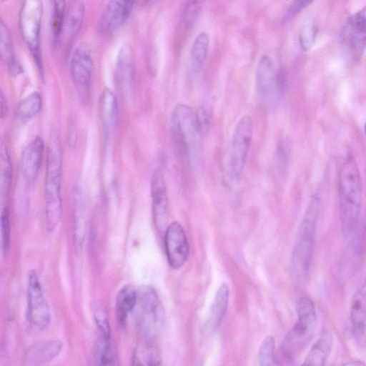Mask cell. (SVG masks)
Instances as JSON below:
<instances>
[{
    "instance_id": "obj_35",
    "label": "cell",
    "mask_w": 366,
    "mask_h": 366,
    "mask_svg": "<svg viewBox=\"0 0 366 366\" xmlns=\"http://www.w3.org/2000/svg\"><path fill=\"white\" fill-rule=\"evenodd\" d=\"M288 76L285 66H280L274 76V86L276 94L279 97H282L287 89Z\"/></svg>"
},
{
    "instance_id": "obj_8",
    "label": "cell",
    "mask_w": 366,
    "mask_h": 366,
    "mask_svg": "<svg viewBox=\"0 0 366 366\" xmlns=\"http://www.w3.org/2000/svg\"><path fill=\"white\" fill-rule=\"evenodd\" d=\"M42 14L41 0H24L19 13V28L22 39L29 49L36 68L44 79L40 41Z\"/></svg>"
},
{
    "instance_id": "obj_17",
    "label": "cell",
    "mask_w": 366,
    "mask_h": 366,
    "mask_svg": "<svg viewBox=\"0 0 366 366\" xmlns=\"http://www.w3.org/2000/svg\"><path fill=\"white\" fill-rule=\"evenodd\" d=\"M63 343L58 340H47L36 342L28 348L24 363L39 365L53 360L61 352Z\"/></svg>"
},
{
    "instance_id": "obj_29",
    "label": "cell",
    "mask_w": 366,
    "mask_h": 366,
    "mask_svg": "<svg viewBox=\"0 0 366 366\" xmlns=\"http://www.w3.org/2000/svg\"><path fill=\"white\" fill-rule=\"evenodd\" d=\"M206 0H188L185 4L181 21L184 29L190 28L199 17Z\"/></svg>"
},
{
    "instance_id": "obj_7",
    "label": "cell",
    "mask_w": 366,
    "mask_h": 366,
    "mask_svg": "<svg viewBox=\"0 0 366 366\" xmlns=\"http://www.w3.org/2000/svg\"><path fill=\"white\" fill-rule=\"evenodd\" d=\"M252 133V117L249 115L242 117L234 128L225 157V174L230 184H238L242 179Z\"/></svg>"
},
{
    "instance_id": "obj_2",
    "label": "cell",
    "mask_w": 366,
    "mask_h": 366,
    "mask_svg": "<svg viewBox=\"0 0 366 366\" xmlns=\"http://www.w3.org/2000/svg\"><path fill=\"white\" fill-rule=\"evenodd\" d=\"M320 206V198L315 194L305 211L297 233L291 269L292 274L297 280H303L307 277L312 264Z\"/></svg>"
},
{
    "instance_id": "obj_21",
    "label": "cell",
    "mask_w": 366,
    "mask_h": 366,
    "mask_svg": "<svg viewBox=\"0 0 366 366\" xmlns=\"http://www.w3.org/2000/svg\"><path fill=\"white\" fill-rule=\"evenodd\" d=\"M0 51L1 59L9 71L13 74L21 72V68L16 58L11 31L2 19L0 23Z\"/></svg>"
},
{
    "instance_id": "obj_42",
    "label": "cell",
    "mask_w": 366,
    "mask_h": 366,
    "mask_svg": "<svg viewBox=\"0 0 366 366\" xmlns=\"http://www.w3.org/2000/svg\"><path fill=\"white\" fill-rule=\"evenodd\" d=\"M360 295L366 300V280L363 282L360 289L357 291Z\"/></svg>"
},
{
    "instance_id": "obj_11",
    "label": "cell",
    "mask_w": 366,
    "mask_h": 366,
    "mask_svg": "<svg viewBox=\"0 0 366 366\" xmlns=\"http://www.w3.org/2000/svg\"><path fill=\"white\" fill-rule=\"evenodd\" d=\"M93 68L92 56L86 44L78 45L70 59V73L73 83L81 96H86L91 82Z\"/></svg>"
},
{
    "instance_id": "obj_12",
    "label": "cell",
    "mask_w": 366,
    "mask_h": 366,
    "mask_svg": "<svg viewBox=\"0 0 366 366\" xmlns=\"http://www.w3.org/2000/svg\"><path fill=\"white\" fill-rule=\"evenodd\" d=\"M136 0H109L99 21V31L108 37L115 34L127 21Z\"/></svg>"
},
{
    "instance_id": "obj_18",
    "label": "cell",
    "mask_w": 366,
    "mask_h": 366,
    "mask_svg": "<svg viewBox=\"0 0 366 366\" xmlns=\"http://www.w3.org/2000/svg\"><path fill=\"white\" fill-rule=\"evenodd\" d=\"M117 113V101L114 94L109 88L104 89L98 101V115L107 137L111 135L115 127Z\"/></svg>"
},
{
    "instance_id": "obj_44",
    "label": "cell",
    "mask_w": 366,
    "mask_h": 366,
    "mask_svg": "<svg viewBox=\"0 0 366 366\" xmlns=\"http://www.w3.org/2000/svg\"><path fill=\"white\" fill-rule=\"evenodd\" d=\"M364 131H365V136H366V123H365V124L364 126Z\"/></svg>"
},
{
    "instance_id": "obj_45",
    "label": "cell",
    "mask_w": 366,
    "mask_h": 366,
    "mask_svg": "<svg viewBox=\"0 0 366 366\" xmlns=\"http://www.w3.org/2000/svg\"><path fill=\"white\" fill-rule=\"evenodd\" d=\"M152 1H159V0H152Z\"/></svg>"
},
{
    "instance_id": "obj_43",
    "label": "cell",
    "mask_w": 366,
    "mask_h": 366,
    "mask_svg": "<svg viewBox=\"0 0 366 366\" xmlns=\"http://www.w3.org/2000/svg\"><path fill=\"white\" fill-rule=\"evenodd\" d=\"M345 365H365V363L362 361H360V360H355V361L352 360L351 362L345 363Z\"/></svg>"
},
{
    "instance_id": "obj_1",
    "label": "cell",
    "mask_w": 366,
    "mask_h": 366,
    "mask_svg": "<svg viewBox=\"0 0 366 366\" xmlns=\"http://www.w3.org/2000/svg\"><path fill=\"white\" fill-rule=\"evenodd\" d=\"M338 196L342 228L345 234H349L358 224L362 200L361 175L351 154L345 158L340 168Z\"/></svg>"
},
{
    "instance_id": "obj_13",
    "label": "cell",
    "mask_w": 366,
    "mask_h": 366,
    "mask_svg": "<svg viewBox=\"0 0 366 366\" xmlns=\"http://www.w3.org/2000/svg\"><path fill=\"white\" fill-rule=\"evenodd\" d=\"M164 246L171 267L180 268L187 260L189 244L184 230L179 222H174L167 226L164 234Z\"/></svg>"
},
{
    "instance_id": "obj_41",
    "label": "cell",
    "mask_w": 366,
    "mask_h": 366,
    "mask_svg": "<svg viewBox=\"0 0 366 366\" xmlns=\"http://www.w3.org/2000/svg\"><path fill=\"white\" fill-rule=\"evenodd\" d=\"M69 134V143L71 146H74L76 139V133L74 127L71 128Z\"/></svg>"
},
{
    "instance_id": "obj_32",
    "label": "cell",
    "mask_w": 366,
    "mask_h": 366,
    "mask_svg": "<svg viewBox=\"0 0 366 366\" xmlns=\"http://www.w3.org/2000/svg\"><path fill=\"white\" fill-rule=\"evenodd\" d=\"M274 340L272 337H265L262 342L258 355L259 364L269 366L274 364Z\"/></svg>"
},
{
    "instance_id": "obj_34",
    "label": "cell",
    "mask_w": 366,
    "mask_h": 366,
    "mask_svg": "<svg viewBox=\"0 0 366 366\" xmlns=\"http://www.w3.org/2000/svg\"><path fill=\"white\" fill-rule=\"evenodd\" d=\"M1 232L2 240V248L4 252H8L10 247V219L9 211L6 207L4 208L1 215Z\"/></svg>"
},
{
    "instance_id": "obj_5",
    "label": "cell",
    "mask_w": 366,
    "mask_h": 366,
    "mask_svg": "<svg viewBox=\"0 0 366 366\" xmlns=\"http://www.w3.org/2000/svg\"><path fill=\"white\" fill-rule=\"evenodd\" d=\"M297 314V322L281 345L282 354L290 362H294L311 341L317 325L315 307L309 297H302L298 300Z\"/></svg>"
},
{
    "instance_id": "obj_36",
    "label": "cell",
    "mask_w": 366,
    "mask_h": 366,
    "mask_svg": "<svg viewBox=\"0 0 366 366\" xmlns=\"http://www.w3.org/2000/svg\"><path fill=\"white\" fill-rule=\"evenodd\" d=\"M95 321L100 332V336L110 340L111 332L109 322L106 317L102 312H97L95 313Z\"/></svg>"
},
{
    "instance_id": "obj_38",
    "label": "cell",
    "mask_w": 366,
    "mask_h": 366,
    "mask_svg": "<svg viewBox=\"0 0 366 366\" xmlns=\"http://www.w3.org/2000/svg\"><path fill=\"white\" fill-rule=\"evenodd\" d=\"M195 114L197 127L202 134L207 130L210 121L209 114L206 109L201 108Z\"/></svg>"
},
{
    "instance_id": "obj_20",
    "label": "cell",
    "mask_w": 366,
    "mask_h": 366,
    "mask_svg": "<svg viewBox=\"0 0 366 366\" xmlns=\"http://www.w3.org/2000/svg\"><path fill=\"white\" fill-rule=\"evenodd\" d=\"M274 80L272 61L269 56L263 55L259 59L255 76V91L259 99H264L269 94Z\"/></svg>"
},
{
    "instance_id": "obj_31",
    "label": "cell",
    "mask_w": 366,
    "mask_h": 366,
    "mask_svg": "<svg viewBox=\"0 0 366 366\" xmlns=\"http://www.w3.org/2000/svg\"><path fill=\"white\" fill-rule=\"evenodd\" d=\"M96 359L100 365H114L115 355L110 345V340L100 337L96 347Z\"/></svg>"
},
{
    "instance_id": "obj_33",
    "label": "cell",
    "mask_w": 366,
    "mask_h": 366,
    "mask_svg": "<svg viewBox=\"0 0 366 366\" xmlns=\"http://www.w3.org/2000/svg\"><path fill=\"white\" fill-rule=\"evenodd\" d=\"M318 33V26L315 23H309L303 26L300 35L299 41L302 49L309 51L313 46Z\"/></svg>"
},
{
    "instance_id": "obj_37",
    "label": "cell",
    "mask_w": 366,
    "mask_h": 366,
    "mask_svg": "<svg viewBox=\"0 0 366 366\" xmlns=\"http://www.w3.org/2000/svg\"><path fill=\"white\" fill-rule=\"evenodd\" d=\"M312 1L313 0H294L287 12L286 18H293L309 6Z\"/></svg>"
},
{
    "instance_id": "obj_16",
    "label": "cell",
    "mask_w": 366,
    "mask_h": 366,
    "mask_svg": "<svg viewBox=\"0 0 366 366\" xmlns=\"http://www.w3.org/2000/svg\"><path fill=\"white\" fill-rule=\"evenodd\" d=\"M85 14L81 0H74L66 13L59 44L68 49L76 39L83 25Z\"/></svg>"
},
{
    "instance_id": "obj_22",
    "label": "cell",
    "mask_w": 366,
    "mask_h": 366,
    "mask_svg": "<svg viewBox=\"0 0 366 366\" xmlns=\"http://www.w3.org/2000/svg\"><path fill=\"white\" fill-rule=\"evenodd\" d=\"M332 335L325 330L311 347L302 365L322 366L325 364L332 350Z\"/></svg>"
},
{
    "instance_id": "obj_19",
    "label": "cell",
    "mask_w": 366,
    "mask_h": 366,
    "mask_svg": "<svg viewBox=\"0 0 366 366\" xmlns=\"http://www.w3.org/2000/svg\"><path fill=\"white\" fill-rule=\"evenodd\" d=\"M352 332L356 342L362 345L366 335V300L357 292L350 306Z\"/></svg>"
},
{
    "instance_id": "obj_3",
    "label": "cell",
    "mask_w": 366,
    "mask_h": 366,
    "mask_svg": "<svg viewBox=\"0 0 366 366\" xmlns=\"http://www.w3.org/2000/svg\"><path fill=\"white\" fill-rule=\"evenodd\" d=\"M61 152L58 135L52 134L49 140L44 179L46 227L53 232L61 217Z\"/></svg>"
},
{
    "instance_id": "obj_28",
    "label": "cell",
    "mask_w": 366,
    "mask_h": 366,
    "mask_svg": "<svg viewBox=\"0 0 366 366\" xmlns=\"http://www.w3.org/2000/svg\"><path fill=\"white\" fill-rule=\"evenodd\" d=\"M42 99L38 92H32L24 98L17 107V114L23 121L36 117L41 112Z\"/></svg>"
},
{
    "instance_id": "obj_23",
    "label": "cell",
    "mask_w": 366,
    "mask_h": 366,
    "mask_svg": "<svg viewBox=\"0 0 366 366\" xmlns=\"http://www.w3.org/2000/svg\"><path fill=\"white\" fill-rule=\"evenodd\" d=\"M137 300V292L130 286L123 287L118 292L115 315L118 325H125L128 315L134 310Z\"/></svg>"
},
{
    "instance_id": "obj_10",
    "label": "cell",
    "mask_w": 366,
    "mask_h": 366,
    "mask_svg": "<svg viewBox=\"0 0 366 366\" xmlns=\"http://www.w3.org/2000/svg\"><path fill=\"white\" fill-rule=\"evenodd\" d=\"M27 297L28 316L30 323L38 330L46 328L50 322L51 313L35 271H31L29 275Z\"/></svg>"
},
{
    "instance_id": "obj_26",
    "label": "cell",
    "mask_w": 366,
    "mask_h": 366,
    "mask_svg": "<svg viewBox=\"0 0 366 366\" xmlns=\"http://www.w3.org/2000/svg\"><path fill=\"white\" fill-rule=\"evenodd\" d=\"M66 0H53L50 19L52 46L59 45L66 16Z\"/></svg>"
},
{
    "instance_id": "obj_46",
    "label": "cell",
    "mask_w": 366,
    "mask_h": 366,
    "mask_svg": "<svg viewBox=\"0 0 366 366\" xmlns=\"http://www.w3.org/2000/svg\"><path fill=\"white\" fill-rule=\"evenodd\" d=\"M2 1H4V0H2Z\"/></svg>"
},
{
    "instance_id": "obj_15",
    "label": "cell",
    "mask_w": 366,
    "mask_h": 366,
    "mask_svg": "<svg viewBox=\"0 0 366 366\" xmlns=\"http://www.w3.org/2000/svg\"><path fill=\"white\" fill-rule=\"evenodd\" d=\"M44 142L40 137H35L24 149L21 160L20 170L24 179L32 183L36 178L44 154Z\"/></svg>"
},
{
    "instance_id": "obj_6",
    "label": "cell",
    "mask_w": 366,
    "mask_h": 366,
    "mask_svg": "<svg viewBox=\"0 0 366 366\" xmlns=\"http://www.w3.org/2000/svg\"><path fill=\"white\" fill-rule=\"evenodd\" d=\"M134 311L137 328L144 340H156L163 330L165 315L158 294L152 287L144 285L139 289Z\"/></svg>"
},
{
    "instance_id": "obj_25",
    "label": "cell",
    "mask_w": 366,
    "mask_h": 366,
    "mask_svg": "<svg viewBox=\"0 0 366 366\" xmlns=\"http://www.w3.org/2000/svg\"><path fill=\"white\" fill-rule=\"evenodd\" d=\"M209 38L206 32L200 33L194 39L190 53V66L193 73L198 74L207 60Z\"/></svg>"
},
{
    "instance_id": "obj_39",
    "label": "cell",
    "mask_w": 366,
    "mask_h": 366,
    "mask_svg": "<svg viewBox=\"0 0 366 366\" xmlns=\"http://www.w3.org/2000/svg\"><path fill=\"white\" fill-rule=\"evenodd\" d=\"M288 160V151L285 144L278 146L276 155V164L278 169H285Z\"/></svg>"
},
{
    "instance_id": "obj_30",
    "label": "cell",
    "mask_w": 366,
    "mask_h": 366,
    "mask_svg": "<svg viewBox=\"0 0 366 366\" xmlns=\"http://www.w3.org/2000/svg\"><path fill=\"white\" fill-rule=\"evenodd\" d=\"M1 153V191L6 193L10 189L12 178V166L6 144H2Z\"/></svg>"
},
{
    "instance_id": "obj_27",
    "label": "cell",
    "mask_w": 366,
    "mask_h": 366,
    "mask_svg": "<svg viewBox=\"0 0 366 366\" xmlns=\"http://www.w3.org/2000/svg\"><path fill=\"white\" fill-rule=\"evenodd\" d=\"M153 342L144 340L135 350L133 364L137 365H152L161 363V355Z\"/></svg>"
},
{
    "instance_id": "obj_9",
    "label": "cell",
    "mask_w": 366,
    "mask_h": 366,
    "mask_svg": "<svg viewBox=\"0 0 366 366\" xmlns=\"http://www.w3.org/2000/svg\"><path fill=\"white\" fill-rule=\"evenodd\" d=\"M343 51L350 61H358L366 48V14L361 10L346 21L341 34Z\"/></svg>"
},
{
    "instance_id": "obj_14",
    "label": "cell",
    "mask_w": 366,
    "mask_h": 366,
    "mask_svg": "<svg viewBox=\"0 0 366 366\" xmlns=\"http://www.w3.org/2000/svg\"><path fill=\"white\" fill-rule=\"evenodd\" d=\"M151 196L154 223L159 232H165L168 222V198L164 178L159 169L152 177Z\"/></svg>"
},
{
    "instance_id": "obj_24",
    "label": "cell",
    "mask_w": 366,
    "mask_h": 366,
    "mask_svg": "<svg viewBox=\"0 0 366 366\" xmlns=\"http://www.w3.org/2000/svg\"><path fill=\"white\" fill-rule=\"evenodd\" d=\"M229 289L227 284L219 287L210 307L209 323L211 329L216 331L221 325L229 304Z\"/></svg>"
},
{
    "instance_id": "obj_40",
    "label": "cell",
    "mask_w": 366,
    "mask_h": 366,
    "mask_svg": "<svg viewBox=\"0 0 366 366\" xmlns=\"http://www.w3.org/2000/svg\"><path fill=\"white\" fill-rule=\"evenodd\" d=\"M0 102L1 117V118H5L8 114V103L3 92H1Z\"/></svg>"
},
{
    "instance_id": "obj_4",
    "label": "cell",
    "mask_w": 366,
    "mask_h": 366,
    "mask_svg": "<svg viewBox=\"0 0 366 366\" xmlns=\"http://www.w3.org/2000/svg\"><path fill=\"white\" fill-rule=\"evenodd\" d=\"M172 141L179 162L188 164L197 154L202 135L197 127L196 114L185 104H177L171 119Z\"/></svg>"
}]
</instances>
